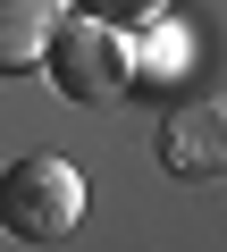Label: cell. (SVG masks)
Returning a JSON list of instances; mask_svg holds the SVG:
<instances>
[{
	"instance_id": "cell-4",
	"label": "cell",
	"mask_w": 227,
	"mask_h": 252,
	"mask_svg": "<svg viewBox=\"0 0 227 252\" xmlns=\"http://www.w3.org/2000/svg\"><path fill=\"white\" fill-rule=\"evenodd\" d=\"M127 59H135V67H127V93H135V84H143V93H177V76L194 67V34L152 17V34L127 42Z\"/></svg>"
},
{
	"instance_id": "cell-1",
	"label": "cell",
	"mask_w": 227,
	"mask_h": 252,
	"mask_svg": "<svg viewBox=\"0 0 227 252\" xmlns=\"http://www.w3.org/2000/svg\"><path fill=\"white\" fill-rule=\"evenodd\" d=\"M76 219H84V177H76V160L26 152V160L0 168V227H9L17 244H59Z\"/></svg>"
},
{
	"instance_id": "cell-3",
	"label": "cell",
	"mask_w": 227,
	"mask_h": 252,
	"mask_svg": "<svg viewBox=\"0 0 227 252\" xmlns=\"http://www.w3.org/2000/svg\"><path fill=\"white\" fill-rule=\"evenodd\" d=\"M59 17H67V0H0V76H34Z\"/></svg>"
},
{
	"instance_id": "cell-2",
	"label": "cell",
	"mask_w": 227,
	"mask_h": 252,
	"mask_svg": "<svg viewBox=\"0 0 227 252\" xmlns=\"http://www.w3.org/2000/svg\"><path fill=\"white\" fill-rule=\"evenodd\" d=\"M127 67H135V59H127V34L101 26V17H76V9H67V17L51 26V42H42V76H51L76 109L118 101V93H127Z\"/></svg>"
},
{
	"instance_id": "cell-5",
	"label": "cell",
	"mask_w": 227,
	"mask_h": 252,
	"mask_svg": "<svg viewBox=\"0 0 227 252\" xmlns=\"http://www.w3.org/2000/svg\"><path fill=\"white\" fill-rule=\"evenodd\" d=\"M76 17H101V26H152V17H168V0H67Z\"/></svg>"
}]
</instances>
